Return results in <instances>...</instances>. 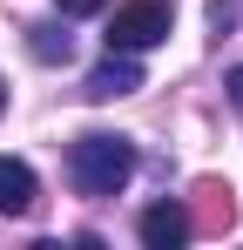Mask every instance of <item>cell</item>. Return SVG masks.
<instances>
[{
	"label": "cell",
	"mask_w": 243,
	"mask_h": 250,
	"mask_svg": "<svg viewBox=\"0 0 243 250\" xmlns=\"http://www.w3.org/2000/svg\"><path fill=\"white\" fill-rule=\"evenodd\" d=\"M128 176H135V142L128 135H108V128H88L68 142V183H75L88 203H108L128 189Z\"/></svg>",
	"instance_id": "cell-1"
},
{
	"label": "cell",
	"mask_w": 243,
	"mask_h": 250,
	"mask_svg": "<svg viewBox=\"0 0 243 250\" xmlns=\"http://www.w3.org/2000/svg\"><path fill=\"white\" fill-rule=\"evenodd\" d=\"M169 27H176V7L169 0H122L115 14H108V54H149V47L169 41Z\"/></svg>",
	"instance_id": "cell-2"
},
{
	"label": "cell",
	"mask_w": 243,
	"mask_h": 250,
	"mask_svg": "<svg viewBox=\"0 0 243 250\" xmlns=\"http://www.w3.org/2000/svg\"><path fill=\"white\" fill-rule=\"evenodd\" d=\"M142 244L149 250H176V244H189V230H196V216H189V203H176V196H162V203L142 209Z\"/></svg>",
	"instance_id": "cell-3"
},
{
	"label": "cell",
	"mask_w": 243,
	"mask_h": 250,
	"mask_svg": "<svg viewBox=\"0 0 243 250\" xmlns=\"http://www.w3.org/2000/svg\"><path fill=\"white\" fill-rule=\"evenodd\" d=\"M135 88H142L135 54H108V61L88 75V102H122V95H135Z\"/></svg>",
	"instance_id": "cell-4"
},
{
	"label": "cell",
	"mask_w": 243,
	"mask_h": 250,
	"mask_svg": "<svg viewBox=\"0 0 243 250\" xmlns=\"http://www.w3.org/2000/svg\"><path fill=\"white\" fill-rule=\"evenodd\" d=\"M40 196V183H34V169L20 163V156H0V216H27Z\"/></svg>",
	"instance_id": "cell-5"
},
{
	"label": "cell",
	"mask_w": 243,
	"mask_h": 250,
	"mask_svg": "<svg viewBox=\"0 0 243 250\" xmlns=\"http://www.w3.org/2000/svg\"><path fill=\"white\" fill-rule=\"evenodd\" d=\"M27 54L54 68V61H68V54H75V34H68L61 21H40V27H27Z\"/></svg>",
	"instance_id": "cell-6"
},
{
	"label": "cell",
	"mask_w": 243,
	"mask_h": 250,
	"mask_svg": "<svg viewBox=\"0 0 243 250\" xmlns=\"http://www.w3.org/2000/svg\"><path fill=\"white\" fill-rule=\"evenodd\" d=\"M196 196H202V216L209 223H230V189L223 183H196Z\"/></svg>",
	"instance_id": "cell-7"
},
{
	"label": "cell",
	"mask_w": 243,
	"mask_h": 250,
	"mask_svg": "<svg viewBox=\"0 0 243 250\" xmlns=\"http://www.w3.org/2000/svg\"><path fill=\"white\" fill-rule=\"evenodd\" d=\"M237 21H243V7H237V0H209V27H216V34H230Z\"/></svg>",
	"instance_id": "cell-8"
},
{
	"label": "cell",
	"mask_w": 243,
	"mask_h": 250,
	"mask_svg": "<svg viewBox=\"0 0 243 250\" xmlns=\"http://www.w3.org/2000/svg\"><path fill=\"white\" fill-rule=\"evenodd\" d=\"M101 0H61V14H95Z\"/></svg>",
	"instance_id": "cell-9"
},
{
	"label": "cell",
	"mask_w": 243,
	"mask_h": 250,
	"mask_svg": "<svg viewBox=\"0 0 243 250\" xmlns=\"http://www.w3.org/2000/svg\"><path fill=\"white\" fill-rule=\"evenodd\" d=\"M230 102H237V108H243V68H237V75H230Z\"/></svg>",
	"instance_id": "cell-10"
},
{
	"label": "cell",
	"mask_w": 243,
	"mask_h": 250,
	"mask_svg": "<svg viewBox=\"0 0 243 250\" xmlns=\"http://www.w3.org/2000/svg\"><path fill=\"white\" fill-rule=\"evenodd\" d=\"M0 108H7V82H0Z\"/></svg>",
	"instance_id": "cell-11"
}]
</instances>
